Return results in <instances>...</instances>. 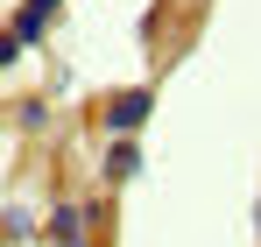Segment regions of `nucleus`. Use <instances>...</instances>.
I'll return each mask as SVG.
<instances>
[{
	"label": "nucleus",
	"instance_id": "20e7f679",
	"mask_svg": "<svg viewBox=\"0 0 261 247\" xmlns=\"http://www.w3.org/2000/svg\"><path fill=\"white\" fill-rule=\"evenodd\" d=\"M134 169H141V141H113L106 149V184H127Z\"/></svg>",
	"mask_w": 261,
	"mask_h": 247
},
{
	"label": "nucleus",
	"instance_id": "f257e3e1",
	"mask_svg": "<svg viewBox=\"0 0 261 247\" xmlns=\"http://www.w3.org/2000/svg\"><path fill=\"white\" fill-rule=\"evenodd\" d=\"M148 113H155V85H127V92H113V99L99 106V120H106L113 141H134V134L148 127Z\"/></svg>",
	"mask_w": 261,
	"mask_h": 247
},
{
	"label": "nucleus",
	"instance_id": "f03ea898",
	"mask_svg": "<svg viewBox=\"0 0 261 247\" xmlns=\"http://www.w3.org/2000/svg\"><path fill=\"white\" fill-rule=\"evenodd\" d=\"M85 219H92V212L78 205V198L49 205V240H57V247H92V240H85Z\"/></svg>",
	"mask_w": 261,
	"mask_h": 247
},
{
	"label": "nucleus",
	"instance_id": "7ed1b4c3",
	"mask_svg": "<svg viewBox=\"0 0 261 247\" xmlns=\"http://www.w3.org/2000/svg\"><path fill=\"white\" fill-rule=\"evenodd\" d=\"M57 7H64V0H21V7H14V21H7L14 42H21V50H29V42H43V29H49V14H57Z\"/></svg>",
	"mask_w": 261,
	"mask_h": 247
},
{
	"label": "nucleus",
	"instance_id": "0eeeda50",
	"mask_svg": "<svg viewBox=\"0 0 261 247\" xmlns=\"http://www.w3.org/2000/svg\"><path fill=\"white\" fill-rule=\"evenodd\" d=\"M21 64V42H14V29H0V71H14Z\"/></svg>",
	"mask_w": 261,
	"mask_h": 247
},
{
	"label": "nucleus",
	"instance_id": "423d86ee",
	"mask_svg": "<svg viewBox=\"0 0 261 247\" xmlns=\"http://www.w3.org/2000/svg\"><path fill=\"white\" fill-rule=\"evenodd\" d=\"M14 120H21V127H49V99H21Z\"/></svg>",
	"mask_w": 261,
	"mask_h": 247
},
{
	"label": "nucleus",
	"instance_id": "6e6552de",
	"mask_svg": "<svg viewBox=\"0 0 261 247\" xmlns=\"http://www.w3.org/2000/svg\"><path fill=\"white\" fill-rule=\"evenodd\" d=\"M254 226H261V212H254Z\"/></svg>",
	"mask_w": 261,
	"mask_h": 247
},
{
	"label": "nucleus",
	"instance_id": "39448f33",
	"mask_svg": "<svg viewBox=\"0 0 261 247\" xmlns=\"http://www.w3.org/2000/svg\"><path fill=\"white\" fill-rule=\"evenodd\" d=\"M36 233V212L29 205H7V219H0V240H29Z\"/></svg>",
	"mask_w": 261,
	"mask_h": 247
}]
</instances>
